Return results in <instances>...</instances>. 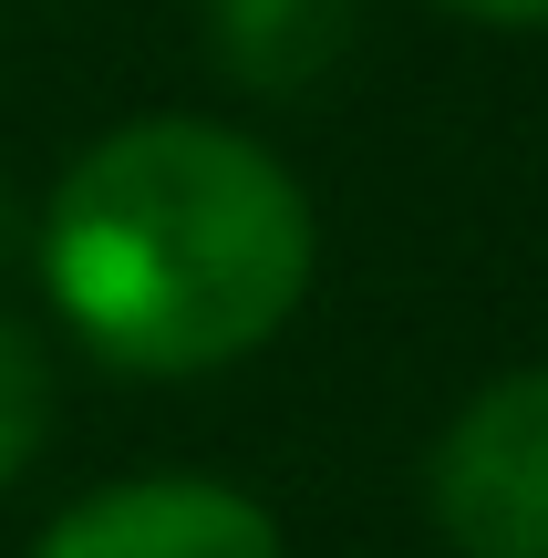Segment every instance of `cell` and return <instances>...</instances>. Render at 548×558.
<instances>
[{
  "instance_id": "6da1fadb",
  "label": "cell",
  "mask_w": 548,
  "mask_h": 558,
  "mask_svg": "<svg viewBox=\"0 0 548 558\" xmlns=\"http://www.w3.org/2000/svg\"><path fill=\"white\" fill-rule=\"evenodd\" d=\"M321 228L259 135L135 114L62 166L41 279L114 373H218L259 352L310 290Z\"/></svg>"
},
{
  "instance_id": "7a4b0ae2",
  "label": "cell",
  "mask_w": 548,
  "mask_h": 558,
  "mask_svg": "<svg viewBox=\"0 0 548 558\" xmlns=\"http://www.w3.org/2000/svg\"><path fill=\"white\" fill-rule=\"evenodd\" d=\"M435 527L466 558H548V362L508 373L435 445Z\"/></svg>"
},
{
  "instance_id": "3957f363",
  "label": "cell",
  "mask_w": 548,
  "mask_h": 558,
  "mask_svg": "<svg viewBox=\"0 0 548 558\" xmlns=\"http://www.w3.org/2000/svg\"><path fill=\"white\" fill-rule=\"evenodd\" d=\"M32 558H280V527L239 486L135 476V486H103V497L62 507Z\"/></svg>"
},
{
  "instance_id": "277c9868",
  "label": "cell",
  "mask_w": 548,
  "mask_h": 558,
  "mask_svg": "<svg viewBox=\"0 0 548 558\" xmlns=\"http://www.w3.org/2000/svg\"><path fill=\"white\" fill-rule=\"evenodd\" d=\"M363 0H207V41H218L228 83L248 94H301L342 62Z\"/></svg>"
},
{
  "instance_id": "5b68a950",
  "label": "cell",
  "mask_w": 548,
  "mask_h": 558,
  "mask_svg": "<svg viewBox=\"0 0 548 558\" xmlns=\"http://www.w3.org/2000/svg\"><path fill=\"white\" fill-rule=\"evenodd\" d=\"M41 435H52V362H41V341L0 311V486L41 456Z\"/></svg>"
},
{
  "instance_id": "8992f818",
  "label": "cell",
  "mask_w": 548,
  "mask_h": 558,
  "mask_svg": "<svg viewBox=\"0 0 548 558\" xmlns=\"http://www.w3.org/2000/svg\"><path fill=\"white\" fill-rule=\"evenodd\" d=\"M446 11H466V21H497V32H538V21H548V0H446Z\"/></svg>"
}]
</instances>
